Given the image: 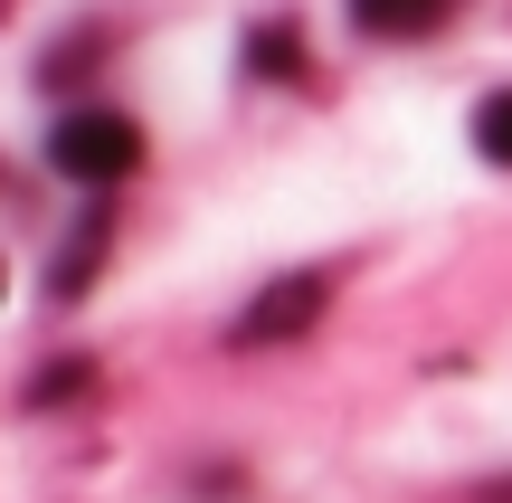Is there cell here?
<instances>
[{
	"label": "cell",
	"instance_id": "obj_1",
	"mask_svg": "<svg viewBox=\"0 0 512 503\" xmlns=\"http://www.w3.org/2000/svg\"><path fill=\"white\" fill-rule=\"evenodd\" d=\"M48 162L67 171V181H86V190H114V181L143 171V124L114 114V105H67L57 133H48Z\"/></svg>",
	"mask_w": 512,
	"mask_h": 503
},
{
	"label": "cell",
	"instance_id": "obj_2",
	"mask_svg": "<svg viewBox=\"0 0 512 503\" xmlns=\"http://www.w3.org/2000/svg\"><path fill=\"white\" fill-rule=\"evenodd\" d=\"M323 304H332V276H323V266H294V276H275L266 295L238 314V333H228V342H238V352H266V342H304L313 323H323Z\"/></svg>",
	"mask_w": 512,
	"mask_h": 503
},
{
	"label": "cell",
	"instance_id": "obj_3",
	"mask_svg": "<svg viewBox=\"0 0 512 503\" xmlns=\"http://www.w3.org/2000/svg\"><path fill=\"white\" fill-rule=\"evenodd\" d=\"M105 228H114V190H105V200H95V219L86 228H76V238H67V257H57V295H86V285H95V257H105Z\"/></svg>",
	"mask_w": 512,
	"mask_h": 503
},
{
	"label": "cell",
	"instance_id": "obj_4",
	"mask_svg": "<svg viewBox=\"0 0 512 503\" xmlns=\"http://www.w3.org/2000/svg\"><path fill=\"white\" fill-rule=\"evenodd\" d=\"M361 10V29H380V38H418V29H437L456 0H351Z\"/></svg>",
	"mask_w": 512,
	"mask_h": 503
},
{
	"label": "cell",
	"instance_id": "obj_5",
	"mask_svg": "<svg viewBox=\"0 0 512 503\" xmlns=\"http://www.w3.org/2000/svg\"><path fill=\"white\" fill-rule=\"evenodd\" d=\"M475 152H484V162H503V171H512V86H494V95L475 105Z\"/></svg>",
	"mask_w": 512,
	"mask_h": 503
},
{
	"label": "cell",
	"instance_id": "obj_6",
	"mask_svg": "<svg viewBox=\"0 0 512 503\" xmlns=\"http://www.w3.org/2000/svg\"><path fill=\"white\" fill-rule=\"evenodd\" d=\"M86 390H95L86 361H57V371H38V380H29V409H67V399H86Z\"/></svg>",
	"mask_w": 512,
	"mask_h": 503
},
{
	"label": "cell",
	"instance_id": "obj_7",
	"mask_svg": "<svg viewBox=\"0 0 512 503\" xmlns=\"http://www.w3.org/2000/svg\"><path fill=\"white\" fill-rule=\"evenodd\" d=\"M247 67L256 76H294V29H256L247 38Z\"/></svg>",
	"mask_w": 512,
	"mask_h": 503
},
{
	"label": "cell",
	"instance_id": "obj_8",
	"mask_svg": "<svg viewBox=\"0 0 512 503\" xmlns=\"http://www.w3.org/2000/svg\"><path fill=\"white\" fill-rule=\"evenodd\" d=\"M484 503H512V485H484Z\"/></svg>",
	"mask_w": 512,
	"mask_h": 503
}]
</instances>
